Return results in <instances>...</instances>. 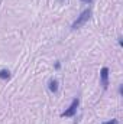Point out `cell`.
<instances>
[{"label": "cell", "mask_w": 123, "mask_h": 124, "mask_svg": "<svg viewBox=\"0 0 123 124\" xmlns=\"http://www.w3.org/2000/svg\"><path fill=\"white\" fill-rule=\"evenodd\" d=\"M103 124H119V123H117V120H110V121H106Z\"/></svg>", "instance_id": "8992f818"}, {"label": "cell", "mask_w": 123, "mask_h": 124, "mask_svg": "<svg viewBox=\"0 0 123 124\" xmlns=\"http://www.w3.org/2000/svg\"><path fill=\"white\" fill-rule=\"evenodd\" d=\"M81 1H86V3H91L93 0H81Z\"/></svg>", "instance_id": "52a82bcc"}, {"label": "cell", "mask_w": 123, "mask_h": 124, "mask_svg": "<svg viewBox=\"0 0 123 124\" xmlns=\"http://www.w3.org/2000/svg\"><path fill=\"white\" fill-rule=\"evenodd\" d=\"M90 17H91V10H90V9H86V10H84V12H83L77 19H75V22L72 23V26H71V28H72V29H78V28H81V26H83L88 19H90Z\"/></svg>", "instance_id": "6da1fadb"}, {"label": "cell", "mask_w": 123, "mask_h": 124, "mask_svg": "<svg viewBox=\"0 0 123 124\" xmlns=\"http://www.w3.org/2000/svg\"><path fill=\"white\" fill-rule=\"evenodd\" d=\"M9 77H10V72H9L7 69H1V71H0V78H1V79H7Z\"/></svg>", "instance_id": "5b68a950"}, {"label": "cell", "mask_w": 123, "mask_h": 124, "mask_svg": "<svg viewBox=\"0 0 123 124\" xmlns=\"http://www.w3.org/2000/svg\"><path fill=\"white\" fill-rule=\"evenodd\" d=\"M100 81H101L103 88L106 90V88L109 87V69H107L106 66L101 68V71H100Z\"/></svg>", "instance_id": "3957f363"}, {"label": "cell", "mask_w": 123, "mask_h": 124, "mask_svg": "<svg viewBox=\"0 0 123 124\" xmlns=\"http://www.w3.org/2000/svg\"><path fill=\"white\" fill-rule=\"evenodd\" d=\"M49 90H51L52 93H57V91H58V82H57L55 79L49 82Z\"/></svg>", "instance_id": "277c9868"}, {"label": "cell", "mask_w": 123, "mask_h": 124, "mask_svg": "<svg viewBox=\"0 0 123 124\" xmlns=\"http://www.w3.org/2000/svg\"><path fill=\"white\" fill-rule=\"evenodd\" d=\"M78 104H80V100L78 98H74L71 105L68 107V110H65L64 113L61 114V117H74L75 113H77V108H78Z\"/></svg>", "instance_id": "7a4b0ae2"}]
</instances>
